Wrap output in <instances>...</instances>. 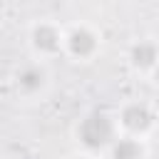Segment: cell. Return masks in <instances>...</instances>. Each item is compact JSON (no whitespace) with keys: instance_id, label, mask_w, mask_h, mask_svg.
Returning <instances> with one entry per match:
<instances>
[{"instance_id":"cell-1","label":"cell","mask_w":159,"mask_h":159,"mask_svg":"<svg viewBox=\"0 0 159 159\" xmlns=\"http://www.w3.org/2000/svg\"><path fill=\"white\" fill-rule=\"evenodd\" d=\"M77 137L87 149H104L114 144V122L104 112H89L80 122Z\"/></svg>"},{"instance_id":"cell-2","label":"cell","mask_w":159,"mask_h":159,"mask_svg":"<svg viewBox=\"0 0 159 159\" xmlns=\"http://www.w3.org/2000/svg\"><path fill=\"white\" fill-rule=\"evenodd\" d=\"M122 127L124 129H129V132H147L149 127H152V112H149V107L144 104V102H132V104H127L124 109H122Z\"/></svg>"},{"instance_id":"cell-3","label":"cell","mask_w":159,"mask_h":159,"mask_svg":"<svg viewBox=\"0 0 159 159\" xmlns=\"http://www.w3.org/2000/svg\"><path fill=\"white\" fill-rule=\"evenodd\" d=\"M65 42H67V50H70L75 57H80V60L92 57V55L97 52V37H94V32H89L87 27L72 30Z\"/></svg>"},{"instance_id":"cell-4","label":"cell","mask_w":159,"mask_h":159,"mask_svg":"<svg viewBox=\"0 0 159 159\" xmlns=\"http://www.w3.org/2000/svg\"><path fill=\"white\" fill-rule=\"evenodd\" d=\"M129 60H132V65L137 70H152L159 62V47L152 40H139L137 45H132Z\"/></svg>"},{"instance_id":"cell-5","label":"cell","mask_w":159,"mask_h":159,"mask_svg":"<svg viewBox=\"0 0 159 159\" xmlns=\"http://www.w3.org/2000/svg\"><path fill=\"white\" fill-rule=\"evenodd\" d=\"M32 45H35V50H40V52H47V55H52V52H57L60 47H62V37H60V32H57V27H52V25H37L35 30H32Z\"/></svg>"},{"instance_id":"cell-6","label":"cell","mask_w":159,"mask_h":159,"mask_svg":"<svg viewBox=\"0 0 159 159\" xmlns=\"http://www.w3.org/2000/svg\"><path fill=\"white\" fill-rule=\"evenodd\" d=\"M17 87L25 92V94H35L45 87V70L37 67V65H30L25 70H20L17 75Z\"/></svg>"},{"instance_id":"cell-7","label":"cell","mask_w":159,"mask_h":159,"mask_svg":"<svg viewBox=\"0 0 159 159\" xmlns=\"http://www.w3.org/2000/svg\"><path fill=\"white\" fill-rule=\"evenodd\" d=\"M144 157V149L137 139L132 137H122V139H114L112 144V159H142Z\"/></svg>"}]
</instances>
